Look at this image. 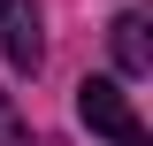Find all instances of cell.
Here are the masks:
<instances>
[{
    "label": "cell",
    "mask_w": 153,
    "mask_h": 146,
    "mask_svg": "<svg viewBox=\"0 0 153 146\" xmlns=\"http://www.w3.org/2000/svg\"><path fill=\"white\" fill-rule=\"evenodd\" d=\"M76 115H84V131H100V138H115V146H146V123H138V108L123 100L115 77H84V85H76Z\"/></svg>",
    "instance_id": "obj_1"
},
{
    "label": "cell",
    "mask_w": 153,
    "mask_h": 146,
    "mask_svg": "<svg viewBox=\"0 0 153 146\" xmlns=\"http://www.w3.org/2000/svg\"><path fill=\"white\" fill-rule=\"evenodd\" d=\"M0 138H16V108H8V92H0Z\"/></svg>",
    "instance_id": "obj_4"
},
{
    "label": "cell",
    "mask_w": 153,
    "mask_h": 146,
    "mask_svg": "<svg viewBox=\"0 0 153 146\" xmlns=\"http://www.w3.org/2000/svg\"><path fill=\"white\" fill-rule=\"evenodd\" d=\"M0 54L16 69L46 62V23H38V0H0Z\"/></svg>",
    "instance_id": "obj_2"
},
{
    "label": "cell",
    "mask_w": 153,
    "mask_h": 146,
    "mask_svg": "<svg viewBox=\"0 0 153 146\" xmlns=\"http://www.w3.org/2000/svg\"><path fill=\"white\" fill-rule=\"evenodd\" d=\"M107 38H115V69L123 77H146L153 69V38H146V16H138V8H123Z\"/></svg>",
    "instance_id": "obj_3"
}]
</instances>
